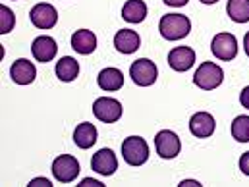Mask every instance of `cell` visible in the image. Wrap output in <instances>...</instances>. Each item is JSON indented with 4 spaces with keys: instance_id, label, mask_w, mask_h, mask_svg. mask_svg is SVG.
Listing matches in <instances>:
<instances>
[{
    "instance_id": "obj_1",
    "label": "cell",
    "mask_w": 249,
    "mask_h": 187,
    "mask_svg": "<svg viewBox=\"0 0 249 187\" xmlns=\"http://www.w3.org/2000/svg\"><path fill=\"white\" fill-rule=\"evenodd\" d=\"M159 31L166 41H180V39L189 35L191 21L184 14H166L160 17Z\"/></svg>"
},
{
    "instance_id": "obj_2",
    "label": "cell",
    "mask_w": 249,
    "mask_h": 187,
    "mask_svg": "<svg viewBox=\"0 0 249 187\" xmlns=\"http://www.w3.org/2000/svg\"><path fill=\"white\" fill-rule=\"evenodd\" d=\"M222 79H224V71H222V68L218 64L214 62H203L197 68L195 75H193V83L203 91L216 89L222 83Z\"/></svg>"
},
{
    "instance_id": "obj_3",
    "label": "cell",
    "mask_w": 249,
    "mask_h": 187,
    "mask_svg": "<svg viewBox=\"0 0 249 187\" xmlns=\"http://www.w3.org/2000/svg\"><path fill=\"white\" fill-rule=\"evenodd\" d=\"M122 156L129 166H141L149 160V145L143 137L131 135L122 143Z\"/></svg>"
},
{
    "instance_id": "obj_4",
    "label": "cell",
    "mask_w": 249,
    "mask_h": 187,
    "mask_svg": "<svg viewBox=\"0 0 249 187\" xmlns=\"http://www.w3.org/2000/svg\"><path fill=\"white\" fill-rule=\"evenodd\" d=\"M155 149H157V154L164 160H170V158H176L182 151V143H180V137L170 131V129H162L155 135Z\"/></svg>"
},
{
    "instance_id": "obj_5",
    "label": "cell",
    "mask_w": 249,
    "mask_h": 187,
    "mask_svg": "<svg viewBox=\"0 0 249 187\" xmlns=\"http://www.w3.org/2000/svg\"><path fill=\"white\" fill-rule=\"evenodd\" d=\"M93 112L103 124H114L122 118V104L112 97H99L93 104Z\"/></svg>"
},
{
    "instance_id": "obj_6",
    "label": "cell",
    "mask_w": 249,
    "mask_h": 187,
    "mask_svg": "<svg viewBox=\"0 0 249 187\" xmlns=\"http://www.w3.org/2000/svg\"><path fill=\"white\" fill-rule=\"evenodd\" d=\"M157 66L149 58H139L129 66V75L135 85L139 87H151L157 81Z\"/></svg>"
},
{
    "instance_id": "obj_7",
    "label": "cell",
    "mask_w": 249,
    "mask_h": 187,
    "mask_svg": "<svg viewBox=\"0 0 249 187\" xmlns=\"http://www.w3.org/2000/svg\"><path fill=\"white\" fill-rule=\"evenodd\" d=\"M81 172V166L77 162V158L70 156V154H62L58 158H54L53 162V176L60 182V184H70L73 182Z\"/></svg>"
},
{
    "instance_id": "obj_8",
    "label": "cell",
    "mask_w": 249,
    "mask_h": 187,
    "mask_svg": "<svg viewBox=\"0 0 249 187\" xmlns=\"http://www.w3.org/2000/svg\"><path fill=\"white\" fill-rule=\"evenodd\" d=\"M211 51L218 60L230 62L238 54V41L232 33H218L211 43Z\"/></svg>"
},
{
    "instance_id": "obj_9",
    "label": "cell",
    "mask_w": 249,
    "mask_h": 187,
    "mask_svg": "<svg viewBox=\"0 0 249 187\" xmlns=\"http://www.w3.org/2000/svg\"><path fill=\"white\" fill-rule=\"evenodd\" d=\"M29 17H31V23L39 29H51L58 23V12L53 4H35L29 12Z\"/></svg>"
},
{
    "instance_id": "obj_10",
    "label": "cell",
    "mask_w": 249,
    "mask_h": 187,
    "mask_svg": "<svg viewBox=\"0 0 249 187\" xmlns=\"http://www.w3.org/2000/svg\"><path fill=\"white\" fill-rule=\"evenodd\" d=\"M91 168L101 176H112L118 170V160L112 149H101L91 158Z\"/></svg>"
},
{
    "instance_id": "obj_11",
    "label": "cell",
    "mask_w": 249,
    "mask_h": 187,
    "mask_svg": "<svg viewBox=\"0 0 249 187\" xmlns=\"http://www.w3.org/2000/svg\"><path fill=\"white\" fill-rule=\"evenodd\" d=\"M31 52H33V58H35L37 62H43V64L51 62V60L56 56V52H58V45H56V41H54L53 37L41 35V37H37V39L33 41Z\"/></svg>"
},
{
    "instance_id": "obj_12",
    "label": "cell",
    "mask_w": 249,
    "mask_h": 187,
    "mask_svg": "<svg viewBox=\"0 0 249 187\" xmlns=\"http://www.w3.org/2000/svg\"><path fill=\"white\" fill-rule=\"evenodd\" d=\"M214 129H216V122L209 112H197L189 120V131L199 139L211 137L214 133Z\"/></svg>"
},
{
    "instance_id": "obj_13",
    "label": "cell",
    "mask_w": 249,
    "mask_h": 187,
    "mask_svg": "<svg viewBox=\"0 0 249 187\" xmlns=\"http://www.w3.org/2000/svg\"><path fill=\"white\" fill-rule=\"evenodd\" d=\"M10 77H12L14 83H18V85H29V83L35 81L37 69H35L33 62H29V60H25V58H19V60H16V62L12 64V68H10Z\"/></svg>"
},
{
    "instance_id": "obj_14",
    "label": "cell",
    "mask_w": 249,
    "mask_h": 187,
    "mask_svg": "<svg viewBox=\"0 0 249 187\" xmlns=\"http://www.w3.org/2000/svg\"><path fill=\"white\" fill-rule=\"evenodd\" d=\"M168 64L174 71H187L195 64V51L189 47H176L168 54Z\"/></svg>"
},
{
    "instance_id": "obj_15",
    "label": "cell",
    "mask_w": 249,
    "mask_h": 187,
    "mask_svg": "<svg viewBox=\"0 0 249 187\" xmlns=\"http://www.w3.org/2000/svg\"><path fill=\"white\" fill-rule=\"evenodd\" d=\"M71 47H73L75 52H79L83 56L93 54L95 49H97V37L89 29H79L71 35Z\"/></svg>"
},
{
    "instance_id": "obj_16",
    "label": "cell",
    "mask_w": 249,
    "mask_h": 187,
    "mask_svg": "<svg viewBox=\"0 0 249 187\" xmlns=\"http://www.w3.org/2000/svg\"><path fill=\"white\" fill-rule=\"evenodd\" d=\"M139 45H141V39L133 29H120L114 35V47L122 54H133L139 49Z\"/></svg>"
},
{
    "instance_id": "obj_17",
    "label": "cell",
    "mask_w": 249,
    "mask_h": 187,
    "mask_svg": "<svg viewBox=\"0 0 249 187\" xmlns=\"http://www.w3.org/2000/svg\"><path fill=\"white\" fill-rule=\"evenodd\" d=\"M97 83H99V87H101L103 91H108V93L118 91V89L124 87V73H122L118 68H105V69L99 73Z\"/></svg>"
},
{
    "instance_id": "obj_18",
    "label": "cell",
    "mask_w": 249,
    "mask_h": 187,
    "mask_svg": "<svg viewBox=\"0 0 249 187\" xmlns=\"http://www.w3.org/2000/svg\"><path fill=\"white\" fill-rule=\"evenodd\" d=\"M73 141L79 149H91L97 143V127H95V124L83 122V124L77 125L75 131H73Z\"/></svg>"
},
{
    "instance_id": "obj_19",
    "label": "cell",
    "mask_w": 249,
    "mask_h": 187,
    "mask_svg": "<svg viewBox=\"0 0 249 187\" xmlns=\"http://www.w3.org/2000/svg\"><path fill=\"white\" fill-rule=\"evenodd\" d=\"M122 17L129 23H141L147 17V4L143 0H127L122 8Z\"/></svg>"
},
{
    "instance_id": "obj_20",
    "label": "cell",
    "mask_w": 249,
    "mask_h": 187,
    "mask_svg": "<svg viewBox=\"0 0 249 187\" xmlns=\"http://www.w3.org/2000/svg\"><path fill=\"white\" fill-rule=\"evenodd\" d=\"M56 75L60 81H73L79 75V62L71 56H64L56 64Z\"/></svg>"
},
{
    "instance_id": "obj_21",
    "label": "cell",
    "mask_w": 249,
    "mask_h": 187,
    "mask_svg": "<svg viewBox=\"0 0 249 187\" xmlns=\"http://www.w3.org/2000/svg\"><path fill=\"white\" fill-rule=\"evenodd\" d=\"M226 12L232 21L248 23L249 21V0H228Z\"/></svg>"
},
{
    "instance_id": "obj_22",
    "label": "cell",
    "mask_w": 249,
    "mask_h": 187,
    "mask_svg": "<svg viewBox=\"0 0 249 187\" xmlns=\"http://www.w3.org/2000/svg\"><path fill=\"white\" fill-rule=\"evenodd\" d=\"M232 135L240 143H249V116H238L232 122Z\"/></svg>"
},
{
    "instance_id": "obj_23",
    "label": "cell",
    "mask_w": 249,
    "mask_h": 187,
    "mask_svg": "<svg viewBox=\"0 0 249 187\" xmlns=\"http://www.w3.org/2000/svg\"><path fill=\"white\" fill-rule=\"evenodd\" d=\"M14 23H16V16L14 12L8 8V6H0V33L6 35L14 29Z\"/></svg>"
},
{
    "instance_id": "obj_24",
    "label": "cell",
    "mask_w": 249,
    "mask_h": 187,
    "mask_svg": "<svg viewBox=\"0 0 249 187\" xmlns=\"http://www.w3.org/2000/svg\"><path fill=\"white\" fill-rule=\"evenodd\" d=\"M240 170H242L246 176H249V151L240 156Z\"/></svg>"
},
{
    "instance_id": "obj_25",
    "label": "cell",
    "mask_w": 249,
    "mask_h": 187,
    "mask_svg": "<svg viewBox=\"0 0 249 187\" xmlns=\"http://www.w3.org/2000/svg\"><path fill=\"white\" fill-rule=\"evenodd\" d=\"M37 186H41V187H51L53 184L47 180V178H35V180H31L29 182V187H37Z\"/></svg>"
},
{
    "instance_id": "obj_26",
    "label": "cell",
    "mask_w": 249,
    "mask_h": 187,
    "mask_svg": "<svg viewBox=\"0 0 249 187\" xmlns=\"http://www.w3.org/2000/svg\"><path fill=\"white\" fill-rule=\"evenodd\" d=\"M240 102H242V106L244 108H248L249 110V85L240 93Z\"/></svg>"
},
{
    "instance_id": "obj_27",
    "label": "cell",
    "mask_w": 249,
    "mask_h": 187,
    "mask_svg": "<svg viewBox=\"0 0 249 187\" xmlns=\"http://www.w3.org/2000/svg\"><path fill=\"white\" fill-rule=\"evenodd\" d=\"M79 187H103V184L101 182H97V180H91V178H85L81 184H79Z\"/></svg>"
},
{
    "instance_id": "obj_28",
    "label": "cell",
    "mask_w": 249,
    "mask_h": 187,
    "mask_svg": "<svg viewBox=\"0 0 249 187\" xmlns=\"http://www.w3.org/2000/svg\"><path fill=\"white\" fill-rule=\"evenodd\" d=\"M164 4L166 6H174V8H182V6L187 4V0H164Z\"/></svg>"
},
{
    "instance_id": "obj_29",
    "label": "cell",
    "mask_w": 249,
    "mask_h": 187,
    "mask_svg": "<svg viewBox=\"0 0 249 187\" xmlns=\"http://www.w3.org/2000/svg\"><path fill=\"white\" fill-rule=\"evenodd\" d=\"M244 49H246V54L249 56V33H246V37H244Z\"/></svg>"
},
{
    "instance_id": "obj_30",
    "label": "cell",
    "mask_w": 249,
    "mask_h": 187,
    "mask_svg": "<svg viewBox=\"0 0 249 187\" xmlns=\"http://www.w3.org/2000/svg\"><path fill=\"white\" fill-rule=\"evenodd\" d=\"M180 186H182V187H187V186H199V182H193V180H186V182H182Z\"/></svg>"
},
{
    "instance_id": "obj_31",
    "label": "cell",
    "mask_w": 249,
    "mask_h": 187,
    "mask_svg": "<svg viewBox=\"0 0 249 187\" xmlns=\"http://www.w3.org/2000/svg\"><path fill=\"white\" fill-rule=\"evenodd\" d=\"M203 4H214V2H218V0H201Z\"/></svg>"
}]
</instances>
